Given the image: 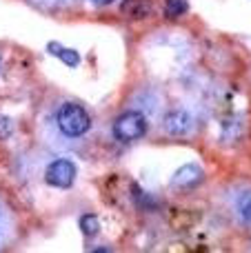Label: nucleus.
<instances>
[{"mask_svg":"<svg viewBox=\"0 0 251 253\" xmlns=\"http://www.w3.org/2000/svg\"><path fill=\"white\" fill-rule=\"evenodd\" d=\"M58 129L67 135V138H80L91 129V118L84 111V107L76 105V102H65V105L58 109L56 116Z\"/></svg>","mask_w":251,"mask_h":253,"instance_id":"obj_1","label":"nucleus"},{"mask_svg":"<svg viewBox=\"0 0 251 253\" xmlns=\"http://www.w3.org/2000/svg\"><path fill=\"white\" fill-rule=\"evenodd\" d=\"M147 133V118L140 111H125L116 118L114 123V135L120 142H133L140 140Z\"/></svg>","mask_w":251,"mask_h":253,"instance_id":"obj_2","label":"nucleus"},{"mask_svg":"<svg viewBox=\"0 0 251 253\" xmlns=\"http://www.w3.org/2000/svg\"><path fill=\"white\" fill-rule=\"evenodd\" d=\"M47 182L51 187H58V189H69L76 180V165L71 160H53L51 165L47 167V173H44Z\"/></svg>","mask_w":251,"mask_h":253,"instance_id":"obj_3","label":"nucleus"},{"mask_svg":"<svg viewBox=\"0 0 251 253\" xmlns=\"http://www.w3.org/2000/svg\"><path fill=\"white\" fill-rule=\"evenodd\" d=\"M165 129H167V133H171V135H185L194 129V118L182 109L171 111V114L165 118Z\"/></svg>","mask_w":251,"mask_h":253,"instance_id":"obj_4","label":"nucleus"},{"mask_svg":"<svg viewBox=\"0 0 251 253\" xmlns=\"http://www.w3.org/2000/svg\"><path fill=\"white\" fill-rule=\"evenodd\" d=\"M203 182V169L198 165H185L173 173L171 184L173 187H180V189H191L196 184Z\"/></svg>","mask_w":251,"mask_h":253,"instance_id":"obj_5","label":"nucleus"},{"mask_svg":"<svg viewBox=\"0 0 251 253\" xmlns=\"http://www.w3.org/2000/svg\"><path fill=\"white\" fill-rule=\"evenodd\" d=\"M47 49H49L51 56L60 58L67 67H78L80 65V56H78V51H74V49H67V47H62V44H58V42H49Z\"/></svg>","mask_w":251,"mask_h":253,"instance_id":"obj_6","label":"nucleus"},{"mask_svg":"<svg viewBox=\"0 0 251 253\" xmlns=\"http://www.w3.org/2000/svg\"><path fill=\"white\" fill-rule=\"evenodd\" d=\"M123 11L131 18H147V13L151 11V7H149V2H145V0H125Z\"/></svg>","mask_w":251,"mask_h":253,"instance_id":"obj_7","label":"nucleus"},{"mask_svg":"<svg viewBox=\"0 0 251 253\" xmlns=\"http://www.w3.org/2000/svg\"><path fill=\"white\" fill-rule=\"evenodd\" d=\"M189 11V2L187 0H167L165 2V16L167 18H180Z\"/></svg>","mask_w":251,"mask_h":253,"instance_id":"obj_8","label":"nucleus"},{"mask_svg":"<svg viewBox=\"0 0 251 253\" xmlns=\"http://www.w3.org/2000/svg\"><path fill=\"white\" fill-rule=\"evenodd\" d=\"M238 213L245 224H251V191H243L238 196Z\"/></svg>","mask_w":251,"mask_h":253,"instance_id":"obj_9","label":"nucleus"},{"mask_svg":"<svg viewBox=\"0 0 251 253\" xmlns=\"http://www.w3.org/2000/svg\"><path fill=\"white\" fill-rule=\"evenodd\" d=\"M80 229H83V233L84 236H89V238H93L98 231H100V222H98V218L96 215H83L80 218Z\"/></svg>","mask_w":251,"mask_h":253,"instance_id":"obj_10","label":"nucleus"},{"mask_svg":"<svg viewBox=\"0 0 251 253\" xmlns=\"http://www.w3.org/2000/svg\"><path fill=\"white\" fill-rule=\"evenodd\" d=\"M11 133H13V123H11V118H7V116H0V140L11 138Z\"/></svg>","mask_w":251,"mask_h":253,"instance_id":"obj_11","label":"nucleus"},{"mask_svg":"<svg viewBox=\"0 0 251 253\" xmlns=\"http://www.w3.org/2000/svg\"><path fill=\"white\" fill-rule=\"evenodd\" d=\"M93 4H98V7H105V4H111L114 0H91Z\"/></svg>","mask_w":251,"mask_h":253,"instance_id":"obj_12","label":"nucleus"}]
</instances>
